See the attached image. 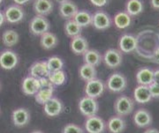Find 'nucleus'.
Returning a JSON list of instances; mask_svg holds the SVG:
<instances>
[{"mask_svg":"<svg viewBox=\"0 0 159 133\" xmlns=\"http://www.w3.org/2000/svg\"><path fill=\"white\" fill-rule=\"evenodd\" d=\"M134 124L139 128L148 127L152 123V116L148 110L145 109H140L134 113L133 116Z\"/></svg>","mask_w":159,"mask_h":133,"instance_id":"obj_16","label":"nucleus"},{"mask_svg":"<svg viewBox=\"0 0 159 133\" xmlns=\"http://www.w3.org/2000/svg\"><path fill=\"white\" fill-rule=\"evenodd\" d=\"M112 24V19L108 13L103 11H97L93 14L92 26L97 30H106Z\"/></svg>","mask_w":159,"mask_h":133,"instance_id":"obj_10","label":"nucleus"},{"mask_svg":"<svg viewBox=\"0 0 159 133\" xmlns=\"http://www.w3.org/2000/svg\"><path fill=\"white\" fill-rule=\"evenodd\" d=\"M57 43H58V39L57 35L51 32H47L40 38V45L43 49L46 50L54 49L57 45Z\"/></svg>","mask_w":159,"mask_h":133,"instance_id":"obj_23","label":"nucleus"},{"mask_svg":"<svg viewBox=\"0 0 159 133\" xmlns=\"http://www.w3.org/2000/svg\"><path fill=\"white\" fill-rule=\"evenodd\" d=\"M20 41V35L15 30L7 29L2 35V42L6 47L15 46Z\"/></svg>","mask_w":159,"mask_h":133,"instance_id":"obj_28","label":"nucleus"},{"mask_svg":"<svg viewBox=\"0 0 159 133\" xmlns=\"http://www.w3.org/2000/svg\"><path fill=\"white\" fill-rule=\"evenodd\" d=\"M4 12L6 17V21L11 24L19 23L25 17L24 9L21 7V6H19L16 4L7 6Z\"/></svg>","mask_w":159,"mask_h":133,"instance_id":"obj_7","label":"nucleus"},{"mask_svg":"<svg viewBox=\"0 0 159 133\" xmlns=\"http://www.w3.org/2000/svg\"><path fill=\"white\" fill-rule=\"evenodd\" d=\"M62 133H84L82 128L74 123H68L63 129Z\"/></svg>","mask_w":159,"mask_h":133,"instance_id":"obj_34","label":"nucleus"},{"mask_svg":"<svg viewBox=\"0 0 159 133\" xmlns=\"http://www.w3.org/2000/svg\"><path fill=\"white\" fill-rule=\"evenodd\" d=\"M64 30L66 36H68L70 38H74L75 36L80 35L82 28L76 23V21L74 19H72L66 21L65 26H64Z\"/></svg>","mask_w":159,"mask_h":133,"instance_id":"obj_30","label":"nucleus"},{"mask_svg":"<svg viewBox=\"0 0 159 133\" xmlns=\"http://www.w3.org/2000/svg\"><path fill=\"white\" fill-rule=\"evenodd\" d=\"M84 126L88 133H103L106 129L107 123L103 121V119L96 115L87 117Z\"/></svg>","mask_w":159,"mask_h":133,"instance_id":"obj_9","label":"nucleus"},{"mask_svg":"<svg viewBox=\"0 0 159 133\" xmlns=\"http://www.w3.org/2000/svg\"><path fill=\"white\" fill-rule=\"evenodd\" d=\"M82 57L84 64H88L95 67L98 66L102 61V56L101 53L96 49H89Z\"/></svg>","mask_w":159,"mask_h":133,"instance_id":"obj_27","label":"nucleus"},{"mask_svg":"<svg viewBox=\"0 0 159 133\" xmlns=\"http://www.w3.org/2000/svg\"><path fill=\"white\" fill-rule=\"evenodd\" d=\"M0 2H1V3H2V2H3V0H1V1H0Z\"/></svg>","mask_w":159,"mask_h":133,"instance_id":"obj_46","label":"nucleus"},{"mask_svg":"<svg viewBox=\"0 0 159 133\" xmlns=\"http://www.w3.org/2000/svg\"><path fill=\"white\" fill-rule=\"evenodd\" d=\"M126 123L122 116H111L107 122V128L111 133H122L125 130Z\"/></svg>","mask_w":159,"mask_h":133,"instance_id":"obj_21","label":"nucleus"},{"mask_svg":"<svg viewBox=\"0 0 159 133\" xmlns=\"http://www.w3.org/2000/svg\"><path fill=\"white\" fill-rule=\"evenodd\" d=\"M70 49L72 52L77 56H83L89 49V42L88 40L82 35H78L71 39L70 41Z\"/></svg>","mask_w":159,"mask_h":133,"instance_id":"obj_12","label":"nucleus"},{"mask_svg":"<svg viewBox=\"0 0 159 133\" xmlns=\"http://www.w3.org/2000/svg\"><path fill=\"white\" fill-rule=\"evenodd\" d=\"M31 133H44V132H43V131H34L33 132H31Z\"/></svg>","mask_w":159,"mask_h":133,"instance_id":"obj_45","label":"nucleus"},{"mask_svg":"<svg viewBox=\"0 0 159 133\" xmlns=\"http://www.w3.org/2000/svg\"><path fill=\"white\" fill-rule=\"evenodd\" d=\"M19 57L16 53L10 49H6L0 54V66L4 70L14 69L19 64Z\"/></svg>","mask_w":159,"mask_h":133,"instance_id":"obj_8","label":"nucleus"},{"mask_svg":"<svg viewBox=\"0 0 159 133\" xmlns=\"http://www.w3.org/2000/svg\"><path fill=\"white\" fill-rule=\"evenodd\" d=\"M30 1H31V0H13V2H14L16 5H19V6H24V5L28 4Z\"/></svg>","mask_w":159,"mask_h":133,"instance_id":"obj_42","label":"nucleus"},{"mask_svg":"<svg viewBox=\"0 0 159 133\" xmlns=\"http://www.w3.org/2000/svg\"><path fill=\"white\" fill-rule=\"evenodd\" d=\"M6 21V17L5 15L4 11H1L0 12V26H3V24Z\"/></svg>","mask_w":159,"mask_h":133,"instance_id":"obj_41","label":"nucleus"},{"mask_svg":"<svg viewBox=\"0 0 159 133\" xmlns=\"http://www.w3.org/2000/svg\"><path fill=\"white\" fill-rule=\"evenodd\" d=\"M54 93V87H46V88H40V90L35 93L34 99L38 104L44 105L53 97Z\"/></svg>","mask_w":159,"mask_h":133,"instance_id":"obj_31","label":"nucleus"},{"mask_svg":"<svg viewBox=\"0 0 159 133\" xmlns=\"http://www.w3.org/2000/svg\"><path fill=\"white\" fill-rule=\"evenodd\" d=\"M152 61L156 64H159V48L156 49V51L153 53V57H152Z\"/></svg>","mask_w":159,"mask_h":133,"instance_id":"obj_38","label":"nucleus"},{"mask_svg":"<svg viewBox=\"0 0 159 133\" xmlns=\"http://www.w3.org/2000/svg\"><path fill=\"white\" fill-rule=\"evenodd\" d=\"M154 83L159 85V69L154 71Z\"/></svg>","mask_w":159,"mask_h":133,"instance_id":"obj_40","label":"nucleus"},{"mask_svg":"<svg viewBox=\"0 0 159 133\" xmlns=\"http://www.w3.org/2000/svg\"><path fill=\"white\" fill-rule=\"evenodd\" d=\"M136 81L139 85L149 86L154 81V71L148 67H142L137 71Z\"/></svg>","mask_w":159,"mask_h":133,"instance_id":"obj_22","label":"nucleus"},{"mask_svg":"<svg viewBox=\"0 0 159 133\" xmlns=\"http://www.w3.org/2000/svg\"><path fill=\"white\" fill-rule=\"evenodd\" d=\"M89 1L93 6L97 7H102L108 3L109 0H89Z\"/></svg>","mask_w":159,"mask_h":133,"instance_id":"obj_37","label":"nucleus"},{"mask_svg":"<svg viewBox=\"0 0 159 133\" xmlns=\"http://www.w3.org/2000/svg\"><path fill=\"white\" fill-rule=\"evenodd\" d=\"M40 82V86L41 88H46V87H55V86L51 82L49 79V78H41L38 79Z\"/></svg>","mask_w":159,"mask_h":133,"instance_id":"obj_36","label":"nucleus"},{"mask_svg":"<svg viewBox=\"0 0 159 133\" xmlns=\"http://www.w3.org/2000/svg\"><path fill=\"white\" fill-rule=\"evenodd\" d=\"M134 101L126 95L119 96L115 101L114 103V110L117 116H122V117L130 115L134 111Z\"/></svg>","mask_w":159,"mask_h":133,"instance_id":"obj_2","label":"nucleus"},{"mask_svg":"<svg viewBox=\"0 0 159 133\" xmlns=\"http://www.w3.org/2000/svg\"><path fill=\"white\" fill-rule=\"evenodd\" d=\"M40 88L41 86H40L39 79L30 75L26 77L21 83L22 92L29 96L35 95V93L39 91Z\"/></svg>","mask_w":159,"mask_h":133,"instance_id":"obj_15","label":"nucleus"},{"mask_svg":"<svg viewBox=\"0 0 159 133\" xmlns=\"http://www.w3.org/2000/svg\"><path fill=\"white\" fill-rule=\"evenodd\" d=\"M74 19L81 28H87L92 25L93 15L86 10H80V11L79 10V12L74 16Z\"/></svg>","mask_w":159,"mask_h":133,"instance_id":"obj_29","label":"nucleus"},{"mask_svg":"<svg viewBox=\"0 0 159 133\" xmlns=\"http://www.w3.org/2000/svg\"><path fill=\"white\" fill-rule=\"evenodd\" d=\"M78 107H79L80 114L86 117L96 116L98 112V109H99L97 100L89 97L87 95L80 100Z\"/></svg>","mask_w":159,"mask_h":133,"instance_id":"obj_3","label":"nucleus"},{"mask_svg":"<svg viewBox=\"0 0 159 133\" xmlns=\"http://www.w3.org/2000/svg\"><path fill=\"white\" fill-rule=\"evenodd\" d=\"M12 123L18 128H21L29 124L30 121V113L25 108H19L11 112V116Z\"/></svg>","mask_w":159,"mask_h":133,"instance_id":"obj_11","label":"nucleus"},{"mask_svg":"<svg viewBox=\"0 0 159 133\" xmlns=\"http://www.w3.org/2000/svg\"><path fill=\"white\" fill-rule=\"evenodd\" d=\"M149 92L151 93L152 98H159V85L157 83H152L148 86Z\"/></svg>","mask_w":159,"mask_h":133,"instance_id":"obj_35","label":"nucleus"},{"mask_svg":"<svg viewBox=\"0 0 159 133\" xmlns=\"http://www.w3.org/2000/svg\"><path fill=\"white\" fill-rule=\"evenodd\" d=\"M150 5L154 10H159V0H150Z\"/></svg>","mask_w":159,"mask_h":133,"instance_id":"obj_39","label":"nucleus"},{"mask_svg":"<svg viewBox=\"0 0 159 133\" xmlns=\"http://www.w3.org/2000/svg\"><path fill=\"white\" fill-rule=\"evenodd\" d=\"M102 61L108 68L116 69L122 64L123 61L122 51L118 49H109L103 54Z\"/></svg>","mask_w":159,"mask_h":133,"instance_id":"obj_5","label":"nucleus"},{"mask_svg":"<svg viewBox=\"0 0 159 133\" xmlns=\"http://www.w3.org/2000/svg\"><path fill=\"white\" fill-rule=\"evenodd\" d=\"M64 109L62 101L57 97H52L43 105V111L50 117L59 116Z\"/></svg>","mask_w":159,"mask_h":133,"instance_id":"obj_14","label":"nucleus"},{"mask_svg":"<svg viewBox=\"0 0 159 133\" xmlns=\"http://www.w3.org/2000/svg\"><path fill=\"white\" fill-rule=\"evenodd\" d=\"M58 12H59V15L63 19L68 20V19H74L76 13L79 12V9H78V6H76L73 1L68 0V1L59 4Z\"/></svg>","mask_w":159,"mask_h":133,"instance_id":"obj_17","label":"nucleus"},{"mask_svg":"<svg viewBox=\"0 0 159 133\" xmlns=\"http://www.w3.org/2000/svg\"><path fill=\"white\" fill-rule=\"evenodd\" d=\"M50 22L45 16L35 15L29 22V31L32 35L42 36L43 34L49 32Z\"/></svg>","mask_w":159,"mask_h":133,"instance_id":"obj_1","label":"nucleus"},{"mask_svg":"<svg viewBox=\"0 0 159 133\" xmlns=\"http://www.w3.org/2000/svg\"><path fill=\"white\" fill-rule=\"evenodd\" d=\"M134 98L139 104H145L149 102L152 99V96L149 92L148 86L139 85L138 87H135L134 91Z\"/></svg>","mask_w":159,"mask_h":133,"instance_id":"obj_20","label":"nucleus"},{"mask_svg":"<svg viewBox=\"0 0 159 133\" xmlns=\"http://www.w3.org/2000/svg\"><path fill=\"white\" fill-rule=\"evenodd\" d=\"M57 3L58 4H61V3H64V2H66V1H68V0H55Z\"/></svg>","mask_w":159,"mask_h":133,"instance_id":"obj_44","label":"nucleus"},{"mask_svg":"<svg viewBox=\"0 0 159 133\" xmlns=\"http://www.w3.org/2000/svg\"><path fill=\"white\" fill-rule=\"evenodd\" d=\"M29 74L36 79L41 78H48L51 71L48 68V64L46 61H37L34 62L29 68Z\"/></svg>","mask_w":159,"mask_h":133,"instance_id":"obj_18","label":"nucleus"},{"mask_svg":"<svg viewBox=\"0 0 159 133\" xmlns=\"http://www.w3.org/2000/svg\"><path fill=\"white\" fill-rule=\"evenodd\" d=\"M144 10V5L142 0H127L125 3V12L131 17L138 16Z\"/></svg>","mask_w":159,"mask_h":133,"instance_id":"obj_24","label":"nucleus"},{"mask_svg":"<svg viewBox=\"0 0 159 133\" xmlns=\"http://www.w3.org/2000/svg\"><path fill=\"white\" fill-rule=\"evenodd\" d=\"M143 133H159V131L157 129H148Z\"/></svg>","mask_w":159,"mask_h":133,"instance_id":"obj_43","label":"nucleus"},{"mask_svg":"<svg viewBox=\"0 0 159 133\" xmlns=\"http://www.w3.org/2000/svg\"><path fill=\"white\" fill-rule=\"evenodd\" d=\"M54 8V4L51 0H34L33 10L36 15L47 16L51 14Z\"/></svg>","mask_w":159,"mask_h":133,"instance_id":"obj_19","label":"nucleus"},{"mask_svg":"<svg viewBox=\"0 0 159 133\" xmlns=\"http://www.w3.org/2000/svg\"><path fill=\"white\" fill-rule=\"evenodd\" d=\"M48 78L55 87H57V86H62L66 83V74L63 70H61V71L51 72V74Z\"/></svg>","mask_w":159,"mask_h":133,"instance_id":"obj_32","label":"nucleus"},{"mask_svg":"<svg viewBox=\"0 0 159 133\" xmlns=\"http://www.w3.org/2000/svg\"><path fill=\"white\" fill-rule=\"evenodd\" d=\"M46 62H47L48 68L51 72L61 71L64 67V61L57 56H53V57L48 58V60Z\"/></svg>","mask_w":159,"mask_h":133,"instance_id":"obj_33","label":"nucleus"},{"mask_svg":"<svg viewBox=\"0 0 159 133\" xmlns=\"http://www.w3.org/2000/svg\"><path fill=\"white\" fill-rule=\"evenodd\" d=\"M105 88L106 86L103 83V81L99 79H95L93 80L86 82L84 91L87 96L97 99L103 93V92L105 91Z\"/></svg>","mask_w":159,"mask_h":133,"instance_id":"obj_6","label":"nucleus"},{"mask_svg":"<svg viewBox=\"0 0 159 133\" xmlns=\"http://www.w3.org/2000/svg\"><path fill=\"white\" fill-rule=\"evenodd\" d=\"M118 45L122 53L128 54V53L133 52L136 49L138 41L134 35H130V34H125L119 38Z\"/></svg>","mask_w":159,"mask_h":133,"instance_id":"obj_13","label":"nucleus"},{"mask_svg":"<svg viewBox=\"0 0 159 133\" xmlns=\"http://www.w3.org/2000/svg\"><path fill=\"white\" fill-rule=\"evenodd\" d=\"M79 75L80 78L82 80L90 81L97 79V71L95 66H92L88 64H82L79 69Z\"/></svg>","mask_w":159,"mask_h":133,"instance_id":"obj_25","label":"nucleus"},{"mask_svg":"<svg viewBox=\"0 0 159 133\" xmlns=\"http://www.w3.org/2000/svg\"><path fill=\"white\" fill-rule=\"evenodd\" d=\"M127 86L126 78L123 74L115 72L110 76L106 82V87L111 93H121Z\"/></svg>","mask_w":159,"mask_h":133,"instance_id":"obj_4","label":"nucleus"},{"mask_svg":"<svg viewBox=\"0 0 159 133\" xmlns=\"http://www.w3.org/2000/svg\"><path fill=\"white\" fill-rule=\"evenodd\" d=\"M114 25L119 29H125L132 23V17L125 12H119L113 17Z\"/></svg>","mask_w":159,"mask_h":133,"instance_id":"obj_26","label":"nucleus"}]
</instances>
